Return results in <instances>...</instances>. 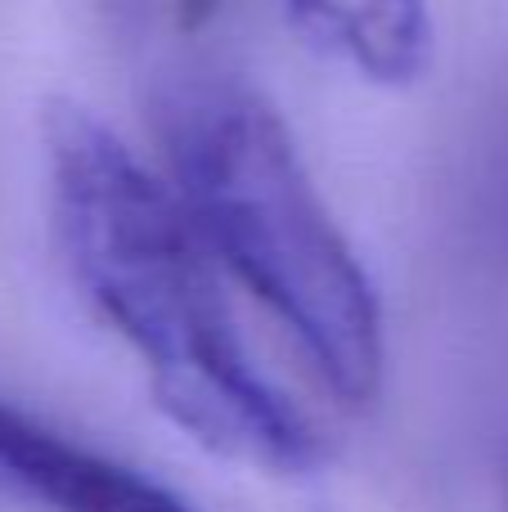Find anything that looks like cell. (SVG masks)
I'll return each mask as SVG.
<instances>
[{
	"instance_id": "5",
	"label": "cell",
	"mask_w": 508,
	"mask_h": 512,
	"mask_svg": "<svg viewBox=\"0 0 508 512\" xmlns=\"http://www.w3.org/2000/svg\"><path fill=\"white\" fill-rule=\"evenodd\" d=\"M225 0H171V18H176L180 32H203L216 14H221Z\"/></svg>"
},
{
	"instance_id": "3",
	"label": "cell",
	"mask_w": 508,
	"mask_h": 512,
	"mask_svg": "<svg viewBox=\"0 0 508 512\" xmlns=\"http://www.w3.org/2000/svg\"><path fill=\"white\" fill-rule=\"evenodd\" d=\"M0 490L45 512H194L144 472L86 450L0 400Z\"/></svg>"
},
{
	"instance_id": "1",
	"label": "cell",
	"mask_w": 508,
	"mask_h": 512,
	"mask_svg": "<svg viewBox=\"0 0 508 512\" xmlns=\"http://www.w3.org/2000/svg\"><path fill=\"white\" fill-rule=\"evenodd\" d=\"M45 158L72 279L140 355L162 414L248 468H315L320 432L252 364L185 203L77 104L50 108Z\"/></svg>"
},
{
	"instance_id": "2",
	"label": "cell",
	"mask_w": 508,
	"mask_h": 512,
	"mask_svg": "<svg viewBox=\"0 0 508 512\" xmlns=\"http://www.w3.org/2000/svg\"><path fill=\"white\" fill-rule=\"evenodd\" d=\"M180 203L234 279L288 328L306 369L342 405L383 387V310L333 225L284 117L230 77L189 81L162 108Z\"/></svg>"
},
{
	"instance_id": "4",
	"label": "cell",
	"mask_w": 508,
	"mask_h": 512,
	"mask_svg": "<svg viewBox=\"0 0 508 512\" xmlns=\"http://www.w3.org/2000/svg\"><path fill=\"white\" fill-rule=\"evenodd\" d=\"M288 18L315 50L378 86H410L432 63L428 0H288Z\"/></svg>"
}]
</instances>
